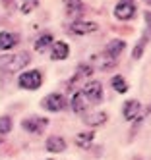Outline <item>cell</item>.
<instances>
[{
  "instance_id": "obj_19",
  "label": "cell",
  "mask_w": 151,
  "mask_h": 160,
  "mask_svg": "<svg viewBox=\"0 0 151 160\" xmlns=\"http://www.w3.org/2000/svg\"><path fill=\"white\" fill-rule=\"evenodd\" d=\"M91 75H93V66H91V64H89V66H87V64H81V66H78V73L74 75V79H72V81H78L79 77H85V79H89Z\"/></svg>"
},
{
  "instance_id": "obj_7",
  "label": "cell",
  "mask_w": 151,
  "mask_h": 160,
  "mask_svg": "<svg viewBox=\"0 0 151 160\" xmlns=\"http://www.w3.org/2000/svg\"><path fill=\"white\" fill-rule=\"evenodd\" d=\"M93 31H97V23H93V21H74L70 25L72 35H87V33H93Z\"/></svg>"
},
{
  "instance_id": "obj_11",
  "label": "cell",
  "mask_w": 151,
  "mask_h": 160,
  "mask_svg": "<svg viewBox=\"0 0 151 160\" xmlns=\"http://www.w3.org/2000/svg\"><path fill=\"white\" fill-rule=\"evenodd\" d=\"M68 56H70V47H68L64 41H58V42H54V44H52L51 58H52L54 62H58V60H66Z\"/></svg>"
},
{
  "instance_id": "obj_9",
  "label": "cell",
  "mask_w": 151,
  "mask_h": 160,
  "mask_svg": "<svg viewBox=\"0 0 151 160\" xmlns=\"http://www.w3.org/2000/svg\"><path fill=\"white\" fill-rule=\"evenodd\" d=\"M122 114H124V118L128 122H132L142 114V104H139L138 100H126L124 106H122Z\"/></svg>"
},
{
  "instance_id": "obj_24",
  "label": "cell",
  "mask_w": 151,
  "mask_h": 160,
  "mask_svg": "<svg viewBox=\"0 0 151 160\" xmlns=\"http://www.w3.org/2000/svg\"><path fill=\"white\" fill-rule=\"evenodd\" d=\"M145 23H147V31L151 33V12H145Z\"/></svg>"
},
{
  "instance_id": "obj_2",
  "label": "cell",
  "mask_w": 151,
  "mask_h": 160,
  "mask_svg": "<svg viewBox=\"0 0 151 160\" xmlns=\"http://www.w3.org/2000/svg\"><path fill=\"white\" fill-rule=\"evenodd\" d=\"M18 83L21 89H27V91H35L39 89L43 83V73L39 70H29V72H23L18 79Z\"/></svg>"
},
{
  "instance_id": "obj_1",
  "label": "cell",
  "mask_w": 151,
  "mask_h": 160,
  "mask_svg": "<svg viewBox=\"0 0 151 160\" xmlns=\"http://www.w3.org/2000/svg\"><path fill=\"white\" fill-rule=\"evenodd\" d=\"M31 62L29 52H14V54H6L0 58V66L8 72H19L21 68H27Z\"/></svg>"
},
{
  "instance_id": "obj_5",
  "label": "cell",
  "mask_w": 151,
  "mask_h": 160,
  "mask_svg": "<svg viewBox=\"0 0 151 160\" xmlns=\"http://www.w3.org/2000/svg\"><path fill=\"white\" fill-rule=\"evenodd\" d=\"M134 14H136V6H134L132 0H120V2L114 6V18L116 19H122V21L132 19Z\"/></svg>"
},
{
  "instance_id": "obj_3",
  "label": "cell",
  "mask_w": 151,
  "mask_h": 160,
  "mask_svg": "<svg viewBox=\"0 0 151 160\" xmlns=\"http://www.w3.org/2000/svg\"><path fill=\"white\" fill-rule=\"evenodd\" d=\"M81 93L85 95V98L91 102V104H99L103 100V85L99 81H87Z\"/></svg>"
},
{
  "instance_id": "obj_8",
  "label": "cell",
  "mask_w": 151,
  "mask_h": 160,
  "mask_svg": "<svg viewBox=\"0 0 151 160\" xmlns=\"http://www.w3.org/2000/svg\"><path fill=\"white\" fill-rule=\"evenodd\" d=\"M43 106L46 110H51V112H60L64 108V98H62V95H58V93H51L49 97H45Z\"/></svg>"
},
{
  "instance_id": "obj_10",
  "label": "cell",
  "mask_w": 151,
  "mask_h": 160,
  "mask_svg": "<svg viewBox=\"0 0 151 160\" xmlns=\"http://www.w3.org/2000/svg\"><path fill=\"white\" fill-rule=\"evenodd\" d=\"M87 104H89V100L85 98L84 93H79V91H76L72 95V98H70V106H72V110L76 114H84L87 110Z\"/></svg>"
},
{
  "instance_id": "obj_21",
  "label": "cell",
  "mask_w": 151,
  "mask_h": 160,
  "mask_svg": "<svg viewBox=\"0 0 151 160\" xmlns=\"http://www.w3.org/2000/svg\"><path fill=\"white\" fill-rule=\"evenodd\" d=\"M145 44H147V35H143L142 39H139V42L134 47V52H132V58L138 60V58H142V54H143V48H145Z\"/></svg>"
},
{
  "instance_id": "obj_6",
  "label": "cell",
  "mask_w": 151,
  "mask_h": 160,
  "mask_svg": "<svg viewBox=\"0 0 151 160\" xmlns=\"http://www.w3.org/2000/svg\"><path fill=\"white\" fill-rule=\"evenodd\" d=\"M91 66L99 68V70H103V72H109V70H112V68L116 66V58L109 56L107 52H101V54H95L91 58Z\"/></svg>"
},
{
  "instance_id": "obj_4",
  "label": "cell",
  "mask_w": 151,
  "mask_h": 160,
  "mask_svg": "<svg viewBox=\"0 0 151 160\" xmlns=\"http://www.w3.org/2000/svg\"><path fill=\"white\" fill-rule=\"evenodd\" d=\"M46 125H49V120L43 116H31V118H25L21 122V128L27 133H41Z\"/></svg>"
},
{
  "instance_id": "obj_13",
  "label": "cell",
  "mask_w": 151,
  "mask_h": 160,
  "mask_svg": "<svg viewBox=\"0 0 151 160\" xmlns=\"http://www.w3.org/2000/svg\"><path fill=\"white\" fill-rule=\"evenodd\" d=\"M64 148H66V141L60 135H52L46 139V151L49 152H62Z\"/></svg>"
},
{
  "instance_id": "obj_25",
  "label": "cell",
  "mask_w": 151,
  "mask_h": 160,
  "mask_svg": "<svg viewBox=\"0 0 151 160\" xmlns=\"http://www.w3.org/2000/svg\"><path fill=\"white\" fill-rule=\"evenodd\" d=\"M147 2H149V4H151V0H147Z\"/></svg>"
},
{
  "instance_id": "obj_16",
  "label": "cell",
  "mask_w": 151,
  "mask_h": 160,
  "mask_svg": "<svg viewBox=\"0 0 151 160\" xmlns=\"http://www.w3.org/2000/svg\"><path fill=\"white\" fill-rule=\"evenodd\" d=\"M93 139H95V131H81L76 135V145L79 148H89Z\"/></svg>"
},
{
  "instance_id": "obj_15",
  "label": "cell",
  "mask_w": 151,
  "mask_h": 160,
  "mask_svg": "<svg viewBox=\"0 0 151 160\" xmlns=\"http://www.w3.org/2000/svg\"><path fill=\"white\" fill-rule=\"evenodd\" d=\"M109 120L107 112H93L91 116H84V123L91 125V128H97V125H103L105 122Z\"/></svg>"
},
{
  "instance_id": "obj_23",
  "label": "cell",
  "mask_w": 151,
  "mask_h": 160,
  "mask_svg": "<svg viewBox=\"0 0 151 160\" xmlns=\"http://www.w3.org/2000/svg\"><path fill=\"white\" fill-rule=\"evenodd\" d=\"M35 8H37V2H35V0H29V2H25L21 6V14H29V12H33Z\"/></svg>"
},
{
  "instance_id": "obj_20",
  "label": "cell",
  "mask_w": 151,
  "mask_h": 160,
  "mask_svg": "<svg viewBox=\"0 0 151 160\" xmlns=\"http://www.w3.org/2000/svg\"><path fill=\"white\" fill-rule=\"evenodd\" d=\"M62 2L68 6V14L72 16V18H74V14H79L81 10H84V8H81V6H84V4H81V0H62Z\"/></svg>"
},
{
  "instance_id": "obj_22",
  "label": "cell",
  "mask_w": 151,
  "mask_h": 160,
  "mask_svg": "<svg viewBox=\"0 0 151 160\" xmlns=\"http://www.w3.org/2000/svg\"><path fill=\"white\" fill-rule=\"evenodd\" d=\"M12 129V118L10 116H0V133L6 135Z\"/></svg>"
},
{
  "instance_id": "obj_18",
  "label": "cell",
  "mask_w": 151,
  "mask_h": 160,
  "mask_svg": "<svg viewBox=\"0 0 151 160\" xmlns=\"http://www.w3.org/2000/svg\"><path fill=\"white\" fill-rule=\"evenodd\" d=\"M111 83H112V89L116 91V93H120V95L128 91V83H126V79L122 75H114Z\"/></svg>"
},
{
  "instance_id": "obj_12",
  "label": "cell",
  "mask_w": 151,
  "mask_h": 160,
  "mask_svg": "<svg viewBox=\"0 0 151 160\" xmlns=\"http://www.w3.org/2000/svg\"><path fill=\"white\" fill-rule=\"evenodd\" d=\"M16 42H18V35H14V33H10V31H0V50L14 48Z\"/></svg>"
},
{
  "instance_id": "obj_17",
  "label": "cell",
  "mask_w": 151,
  "mask_h": 160,
  "mask_svg": "<svg viewBox=\"0 0 151 160\" xmlns=\"http://www.w3.org/2000/svg\"><path fill=\"white\" fill-rule=\"evenodd\" d=\"M51 42H52V35H51V33H45V35H41L37 39V42H35V50H37V52H45L46 47H51Z\"/></svg>"
},
{
  "instance_id": "obj_14",
  "label": "cell",
  "mask_w": 151,
  "mask_h": 160,
  "mask_svg": "<svg viewBox=\"0 0 151 160\" xmlns=\"http://www.w3.org/2000/svg\"><path fill=\"white\" fill-rule=\"evenodd\" d=\"M126 48V42L122 41V39H112V41H109V44H107V48H105V52H107L109 56H112V58H118L120 56V52Z\"/></svg>"
}]
</instances>
